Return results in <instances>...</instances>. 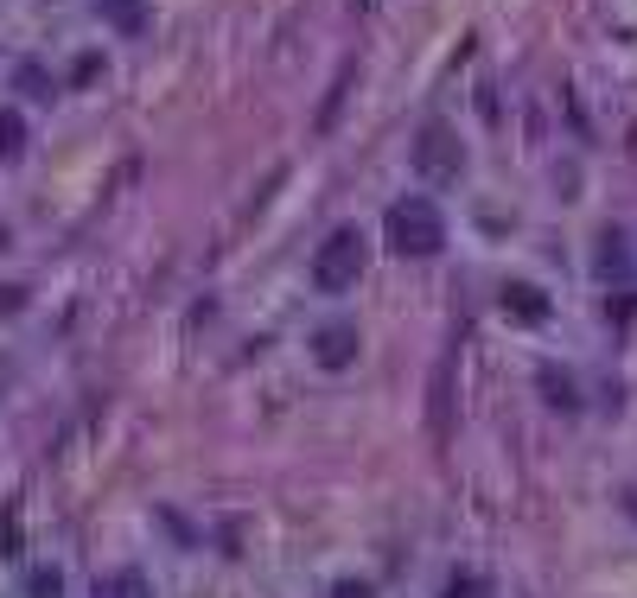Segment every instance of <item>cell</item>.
<instances>
[{"label":"cell","instance_id":"6da1fadb","mask_svg":"<svg viewBox=\"0 0 637 598\" xmlns=\"http://www.w3.org/2000/svg\"><path fill=\"white\" fill-rule=\"evenodd\" d=\"M389 249L395 255H440L446 249V223H440V210L427 204V198H402V204H389Z\"/></svg>","mask_w":637,"mask_h":598},{"label":"cell","instance_id":"7a4b0ae2","mask_svg":"<svg viewBox=\"0 0 637 598\" xmlns=\"http://www.w3.org/2000/svg\"><path fill=\"white\" fill-rule=\"evenodd\" d=\"M357 274H364V230H332L319 242V255H313V287L319 293H351L357 287Z\"/></svg>","mask_w":637,"mask_h":598},{"label":"cell","instance_id":"3957f363","mask_svg":"<svg viewBox=\"0 0 637 598\" xmlns=\"http://www.w3.org/2000/svg\"><path fill=\"white\" fill-rule=\"evenodd\" d=\"M415 166L427 172V179H459V147H453V128L427 121V128H421V147H415Z\"/></svg>","mask_w":637,"mask_h":598},{"label":"cell","instance_id":"277c9868","mask_svg":"<svg viewBox=\"0 0 637 598\" xmlns=\"http://www.w3.org/2000/svg\"><path fill=\"white\" fill-rule=\"evenodd\" d=\"M313 357H319V369H344V363H357V325H344V319L319 325V331H313Z\"/></svg>","mask_w":637,"mask_h":598},{"label":"cell","instance_id":"5b68a950","mask_svg":"<svg viewBox=\"0 0 637 598\" xmlns=\"http://www.w3.org/2000/svg\"><path fill=\"white\" fill-rule=\"evenodd\" d=\"M427 420H434V446H446V433H453V357L434 369V408H427Z\"/></svg>","mask_w":637,"mask_h":598},{"label":"cell","instance_id":"8992f818","mask_svg":"<svg viewBox=\"0 0 637 598\" xmlns=\"http://www.w3.org/2000/svg\"><path fill=\"white\" fill-rule=\"evenodd\" d=\"M504 312H510V319H523V325H542L548 319V299H542V287H529V280H510V287H504Z\"/></svg>","mask_w":637,"mask_h":598},{"label":"cell","instance_id":"52a82bcc","mask_svg":"<svg viewBox=\"0 0 637 598\" xmlns=\"http://www.w3.org/2000/svg\"><path fill=\"white\" fill-rule=\"evenodd\" d=\"M536 382H542V395H548V408H561V414H574V408H580V401H574V382H567V376H561V369H542V376H536Z\"/></svg>","mask_w":637,"mask_h":598},{"label":"cell","instance_id":"ba28073f","mask_svg":"<svg viewBox=\"0 0 637 598\" xmlns=\"http://www.w3.org/2000/svg\"><path fill=\"white\" fill-rule=\"evenodd\" d=\"M20 147H26V121L13 115V109H0V160H13Z\"/></svg>","mask_w":637,"mask_h":598},{"label":"cell","instance_id":"9c48e42d","mask_svg":"<svg viewBox=\"0 0 637 598\" xmlns=\"http://www.w3.org/2000/svg\"><path fill=\"white\" fill-rule=\"evenodd\" d=\"M599 249H606V255H599V274H625V268H631V255H625V236H606Z\"/></svg>","mask_w":637,"mask_h":598},{"label":"cell","instance_id":"30bf717a","mask_svg":"<svg viewBox=\"0 0 637 598\" xmlns=\"http://www.w3.org/2000/svg\"><path fill=\"white\" fill-rule=\"evenodd\" d=\"M102 7L115 13V20H122L128 32H141V0H102Z\"/></svg>","mask_w":637,"mask_h":598},{"label":"cell","instance_id":"8fae6325","mask_svg":"<svg viewBox=\"0 0 637 598\" xmlns=\"http://www.w3.org/2000/svg\"><path fill=\"white\" fill-rule=\"evenodd\" d=\"M109 598H147V579H141V573H122V579H109Z\"/></svg>","mask_w":637,"mask_h":598},{"label":"cell","instance_id":"7c38bea8","mask_svg":"<svg viewBox=\"0 0 637 598\" xmlns=\"http://www.w3.org/2000/svg\"><path fill=\"white\" fill-rule=\"evenodd\" d=\"M446 598H491V592H485V579H472V573H459V579H453V586H446Z\"/></svg>","mask_w":637,"mask_h":598},{"label":"cell","instance_id":"4fadbf2b","mask_svg":"<svg viewBox=\"0 0 637 598\" xmlns=\"http://www.w3.org/2000/svg\"><path fill=\"white\" fill-rule=\"evenodd\" d=\"M32 598H64V579L58 573H32Z\"/></svg>","mask_w":637,"mask_h":598},{"label":"cell","instance_id":"5bb4252c","mask_svg":"<svg viewBox=\"0 0 637 598\" xmlns=\"http://www.w3.org/2000/svg\"><path fill=\"white\" fill-rule=\"evenodd\" d=\"M332 598H376V592H370V586H364V579H344V586H338V592H332Z\"/></svg>","mask_w":637,"mask_h":598},{"label":"cell","instance_id":"9a60e30c","mask_svg":"<svg viewBox=\"0 0 637 598\" xmlns=\"http://www.w3.org/2000/svg\"><path fill=\"white\" fill-rule=\"evenodd\" d=\"M357 7H376V0H357Z\"/></svg>","mask_w":637,"mask_h":598}]
</instances>
